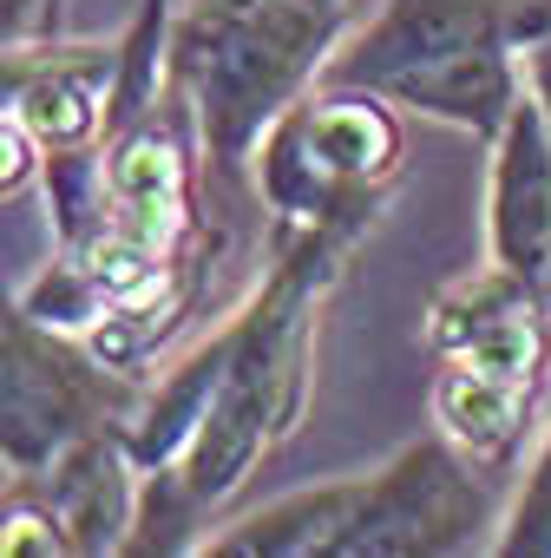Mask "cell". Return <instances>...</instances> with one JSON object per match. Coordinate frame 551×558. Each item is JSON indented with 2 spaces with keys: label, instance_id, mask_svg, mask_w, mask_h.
<instances>
[{
  "label": "cell",
  "instance_id": "6da1fadb",
  "mask_svg": "<svg viewBox=\"0 0 551 558\" xmlns=\"http://www.w3.org/2000/svg\"><path fill=\"white\" fill-rule=\"evenodd\" d=\"M348 250L303 236V243H269V269L249 290V303L210 336L217 349V388L210 408L177 453V486L217 512L269 453L290 440L303 408H309V375H316V329L322 303L335 290Z\"/></svg>",
  "mask_w": 551,
  "mask_h": 558
},
{
  "label": "cell",
  "instance_id": "7a4b0ae2",
  "mask_svg": "<svg viewBox=\"0 0 551 558\" xmlns=\"http://www.w3.org/2000/svg\"><path fill=\"white\" fill-rule=\"evenodd\" d=\"M348 21L355 0H191L171 21V86L223 184H249L262 132L322 86Z\"/></svg>",
  "mask_w": 551,
  "mask_h": 558
},
{
  "label": "cell",
  "instance_id": "3957f363",
  "mask_svg": "<svg viewBox=\"0 0 551 558\" xmlns=\"http://www.w3.org/2000/svg\"><path fill=\"white\" fill-rule=\"evenodd\" d=\"M551 27V0H381L335 47L329 86H368L414 119L473 132L505 125L525 93V47Z\"/></svg>",
  "mask_w": 551,
  "mask_h": 558
},
{
  "label": "cell",
  "instance_id": "277c9868",
  "mask_svg": "<svg viewBox=\"0 0 551 558\" xmlns=\"http://www.w3.org/2000/svg\"><path fill=\"white\" fill-rule=\"evenodd\" d=\"M407 125L401 106L368 86H309L256 145L249 184L269 217V243H342L355 250L401 184Z\"/></svg>",
  "mask_w": 551,
  "mask_h": 558
},
{
  "label": "cell",
  "instance_id": "5b68a950",
  "mask_svg": "<svg viewBox=\"0 0 551 558\" xmlns=\"http://www.w3.org/2000/svg\"><path fill=\"white\" fill-rule=\"evenodd\" d=\"M145 388L106 362L86 355L66 329H47L14 303L8 316V355H0V460L8 480L47 473L73 440L99 427H132Z\"/></svg>",
  "mask_w": 551,
  "mask_h": 558
},
{
  "label": "cell",
  "instance_id": "8992f818",
  "mask_svg": "<svg viewBox=\"0 0 551 558\" xmlns=\"http://www.w3.org/2000/svg\"><path fill=\"white\" fill-rule=\"evenodd\" d=\"M492 525L479 460L460 453L440 427L407 440L375 473H355L348 525L335 538V558H446L479 545Z\"/></svg>",
  "mask_w": 551,
  "mask_h": 558
},
{
  "label": "cell",
  "instance_id": "52a82bcc",
  "mask_svg": "<svg viewBox=\"0 0 551 558\" xmlns=\"http://www.w3.org/2000/svg\"><path fill=\"white\" fill-rule=\"evenodd\" d=\"M544 323H551V310H544L538 283L486 263L479 276H460L427 310V349L446 368H473V375H492V381L538 388Z\"/></svg>",
  "mask_w": 551,
  "mask_h": 558
},
{
  "label": "cell",
  "instance_id": "ba28073f",
  "mask_svg": "<svg viewBox=\"0 0 551 558\" xmlns=\"http://www.w3.org/2000/svg\"><path fill=\"white\" fill-rule=\"evenodd\" d=\"M486 151V263L538 283L551 269V132L531 93H518Z\"/></svg>",
  "mask_w": 551,
  "mask_h": 558
},
{
  "label": "cell",
  "instance_id": "9c48e42d",
  "mask_svg": "<svg viewBox=\"0 0 551 558\" xmlns=\"http://www.w3.org/2000/svg\"><path fill=\"white\" fill-rule=\"evenodd\" d=\"M8 486H14V493H34V499L60 519L66 551L99 558V551H125L132 519H138L145 466H138L125 427H99V434L73 440L47 473H34V480H8Z\"/></svg>",
  "mask_w": 551,
  "mask_h": 558
},
{
  "label": "cell",
  "instance_id": "30bf717a",
  "mask_svg": "<svg viewBox=\"0 0 551 558\" xmlns=\"http://www.w3.org/2000/svg\"><path fill=\"white\" fill-rule=\"evenodd\" d=\"M492 551L551 558V427H544V440H538V453H531V466H525V480H518V493L492 532Z\"/></svg>",
  "mask_w": 551,
  "mask_h": 558
},
{
  "label": "cell",
  "instance_id": "8fae6325",
  "mask_svg": "<svg viewBox=\"0 0 551 558\" xmlns=\"http://www.w3.org/2000/svg\"><path fill=\"white\" fill-rule=\"evenodd\" d=\"M518 66H525V93L538 99V112H544V132H551V27H544L531 47H525V60H518Z\"/></svg>",
  "mask_w": 551,
  "mask_h": 558
},
{
  "label": "cell",
  "instance_id": "7c38bea8",
  "mask_svg": "<svg viewBox=\"0 0 551 558\" xmlns=\"http://www.w3.org/2000/svg\"><path fill=\"white\" fill-rule=\"evenodd\" d=\"M40 14H47V0H0V40H27L34 27H40Z\"/></svg>",
  "mask_w": 551,
  "mask_h": 558
},
{
  "label": "cell",
  "instance_id": "4fadbf2b",
  "mask_svg": "<svg viewBox=\"0 0 551 558\" xmlns=\"http://www.w3.org/2000/svg\"><path fill=\"white\" fill-rule=\"evenodd\" d=\"M538 296H544V310H551V269H544V276H538Z\"/></svg>",
  "mask_w": 551,
  "mask_h": 558
}]
</instances>
